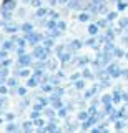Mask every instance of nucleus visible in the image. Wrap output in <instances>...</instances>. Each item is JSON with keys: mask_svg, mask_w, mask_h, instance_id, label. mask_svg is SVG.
<instances>
[{"mask_svg": "<svg viewBox=\"0 0 128 133\" xmlns=\"http://www.w3.org/2000/svg\"><path fill=\"white\" fill-rule=\"evenodd\" d=\"M47 52H48V48H42V47H37L35 48V57H38V58H45L47 57Z\"/></svg>", "mask_w": 128, "mask_h": 133, "instance_id": "1", "label": "nucleus"}, {"mask_svg": "<svg viewBox=\"0 0 128 133\" xmlns=\"http://www.w3.org/2000/svg\"><path fill=\"white\" fill-rule=\"evenodd\" d=\"M27 40L28 42H30V43H37V42H38L40 40V35H38V33H32V32H28L27 33Z\"/></svg>", "mask_w": 128, "mask_h": 133, "instance_id": "2", "label": "nucleus"}, {"mask_svg": "<svg viewBox=\"0 0 128 133\" xmlns=\"http://www.w3.org/2000/svg\"><path fill=\"white\" fill-rule=\"evenodd\" d=\"M108 72L111 73V77H113V78H118V77H120V73H122V72H120V70L117 68V65H111L110 68H108Z\"/></svg>", "mask_w": 128, "mask_h": 133, "instance_id": "3", "label": "nucleus"}, {"mask_svg": "<svg viewBox=\"0 0 128 133\" xmlns=\"http://www.w3.org/2000/svg\"><path fill=\"white\" fill-rule=\"evenodd\" d=\"M14 8H15L14 0H5V2H3V10H14Z\"/></svg>", "mask_w": 128, "mask_h": 133, "instance_id": "4", "label": "nucleus"}, {"mask_svg": "<svg viewBox=\"0 0 128 133\" xmlns=\"http://www.w3.org/2000/svg\"><path fill=\"white\" fill-rule=\"evenodd\" d=\"M27 63H30V57L22 55V57H20V60H18V65H27Z\"/></svg>", "mask_w": 128, "mask_h": 133, "instance_id": "5", "label": "nucleus"}, {"mask_svg": "<svg viewBox=\"0 0 128 133\" xmlns=\"http://www.w3.org/2000/svg\"><path fill=\"white\" fill-rule=\"evenodd\" d=\"M80 7H82L80 0H72V2H70V8H75L77 10V8H80Z\"/></svg>", "mask_w": 128, "mask_h": 133, "instance_id": "6", "label": "nucleus"}, {"mask_svg": "<svg viewBox=\"0 0 128 133\" xmlns=\"http://www.w3.org/2000/svg\"><path fill=\"white\" fill-rule=\"evenodd\" d=\"M88 32L92 33V35H95V33L98 32V23L97 25H90V27H88Z\"/></svg>", "mask_w": 128, "mask_h": 133, "instance_id": "7", "label": "nucleus"}, {"mask_svg": "<svg viewBox=\"0 0 128 133\" xmlns=\"http://www.w3.org/2000/svg\"><path fill=\"white\" fill-rule=\"evenodd\" d=\"M47 14H48L47 8H38V12H37V17H43V15H47Z\"/></svg>", "mask_w": 128, "mask_h": 133, "instance_id": "8", "label": "nucleus"}, {"mask_svg": "<svg viewBox=\"0 0 128 133\" xmlns=\"http://www.w3.org/2000/svg\"><path fill=\"white\" fill-rule=\"evenodd\" d=\"M2 17H3V18H5V20H10V17H12L10 10H3V12H2Z\"/></svg>", "mask_w": 128, "mask_h": 133, "instance_id": "9", "label": "nucleus"}, {"mask_svg": "<svg viewBox=\"0 0 128 133\" xmlns=\"http://www.w3.org/2000/svg\"><path fill=\"white\" fill-rule=\"evenodd\" d=\"M53 107H55V108H57V110H60V108H62V107H63V103H62V102H60V100H53Z\"/></svg>", "mask_w": 128, "mask_h": 133, "instance_id": "10", "label": "nucleus"}, {"mask_svg": "<svg viewBox=\"0 0 128 133\" xmlns=\"http://www.w3.org/2000/svg\"><path fill=\"white\" fill-rule=\"evenodd\" d=\"M82 47V43H80V42H78V40H75V42H72V48L73 50H78V48H80Z\"/></svg>", "mask_w": 128, "mask_h": 133, "instance_id": "11", "label": "nucleus"}, {"mask_svg": "<svg viewBox=\"0 0 128 133\" xmlns=\"http://www.w3.org/2000/svg\"><path fill=\"white\" fill-rule=\"evenodd\" d=\"M12 47H14L12 42H5V43H3V50H12Z\"/></svg>", "mask_w": 128, "mask_h": 133, "instance_id": "12", "label": "nucleus"}, {"mask_svg": "<svg viewBox=\"0 0 128 133\" xmlns=\"http://www.w3.org/2000/svg\"><path fill=\"white\" fill-rule=\"evenodd\" d=\"M22 28H23V32H27V33H28V32H32V23H25Z\"/></svg>", "mask_w": 128, "mask_h": 133, "instance_id": "13", "label": "nucleus"}, {"mask_svg": "<svg viewBox=\"0 0 128 133\" xmlns=\"http://www.w3.org/2000/svg\"><path fill=\"white\" fill-rule=\"evenodd\" d=\"M43 130H45V131H52V130H57V127H55V125L52 123V125H47V127H45Z\"/></svg>", "mask_w": 128, "mask_h": 133, "instance_id": "14", "label": "nucleus"}, {"mask_svg": "<svg viewBox=\"0 0 128 133\" xmlns=\"http://www.w3.org/2000/svg\"><path fill=\"white\" fill-rule=\"evenodd\" d=\"M37 85V78L35 77H32L30 80H28V87H35Z\"/></svg>", "mask_w": 128, "mask_h": 133, "instance_id": "15", "label": "nucleus"}, {"mask_svg": "<svg viewBox=\"0 0 128 133\" xmlns=\"http://www.w3.org/2000/svg\"><path fill=\"white\" fill-rule=\"evenodd\" d=\"M45 27H47V28H53V27H57V23L53 22V20H50V22H47V23H45Z\"/></svg>", "mask_w": 128, "mask_h": 133, "instance_id": "16", "label": "nucleus"}, {"mask_svg": "<svg viewBox=\"0 0 128 133\" xmlns=\"http://www.w3.org/2000/svg\"><path fill=\"white\" fill-rule=\"evenodd\" d=\"M78 118H80V120H86V118H88V113H86V111H82V113L78 115Z\"/></svg>", "mask_w": 128, "mask_h": 133, "instance_id": "17", "label": "nucleus"}, {"mask_svg": "<svg viewBox=\"0 0 128 133\" xmlns=\"http://www.w3.org/2000/svg\"><path fill=\"white\" fill-rule=\"evenodd\" d=\"M57 28H60V30H65V28H67V25H65L63 22H58V23H57Z\"/></svg>", "mask_w": 128, "mask_h": 133, "instance_id": "18", "label": "nucleus"}, {"mask_svg": "<svg viewBox=\"0 0 128 133\" xmlns=\"http://www.w3.org/2000/svg\"><path fill=\"white\" fill-rule=\"evenodd\" d=\"M88 18H90V17H88V14H82V15H80V20H82V22H86Z\"/></svg>", "mask_w": 128, "mask_h": 133, "instance_id": "19", "label": "nucleus"}, {"mask_svg": "<svg viewBox=\"0 0 128 133\" xmlns=\"http://www.w3.org/2000/svg\"><path fill=\"white\" fill-rule=\"evenodd\" d=\"M117 18V14H115V12H110L108 14V20H115Z\"/></svg>", "mask_w": 128, "mask_h": 133, "instance_id": "20", "label": "nucleus"}, {"mask_svg": "<svg viewBox=\"0 0 128 133\" xmlns=\"http://www.w3.org/2000/svg\"><path fill=\"white\" fill-rule=\"evenodd\" d=\"M115 55H117V57H123V52L120 48H115Z\"/></svg>", "mask_w": 128, "mask_h": 133, "instance_id": "21", "label": "nucleus"}, {"mask_svg": "<svg viewBox=\"0 0 128 133\" xmlns=\"http://www.w3.org/2000/svg\"><path fill=\"white\" fill-rule=\"evenodd\" d=\"M18 75H20V77H27V75H28V70H20Z\"/></svg>", "mask_w": 128, "mask_h": 133, "instance_id": "22", "label": "nucleus"}, {"mask_svg": "<svg viewBox=\"0 0 128 133\" xmlns=\"http://www.w3.org/2000/svg\"><path fill=\"white\" fill-rule=\"evenodd\" d=\"M110 102H111V97H108V95H106V97H103V103H106V105H108Z\"/></svg>", "mask_w": 128, "mask_h": 133, "instance_id": "23", "label": "nucleus"}, {"mask_svg": "<svg viewBox=\"0 0 128 133\" xmlns=\"http://www.w3.org/2000/svg\"><path fill=\"white\" fill-rule=\"evenodd\" d=\"M17 91H18V95H25V93H27V90L23 88V87H20V88H18Z\"/></svg>", "mask_w": 128, "mask_h": 133, "instance_id": "24", "label": "nucleus"}, {"mask_svg": "<svg viewBox=\"0 0 128 133\" xmlns=\"http://www.w3.org/2000/svg\"><path fill=\"white\" fill-rule=\"evenodd\" d=\"M23 128H25V130H30V128H32V123H30V122L23 123Z\"/></svg>", "mask_w": 128, "mask_h": 133, "instance_id": "25", "label": "nucleus"}, {"mask_svg": "<svg viewBox=\"0 0 128 133\" xmlns=\"http://www.w3.org/2000/svg\"><path fill=\"white\" fill-rule=\"evenodd\" d=\"M62 60H63V62H68L70 60V53H67V55H62Z\"/></svg>", "mask_w": 128, "mask_h": 133, "instance_id": "26", "label": "nucleus"}, {"mask_svg": "<svg viewBox=\"0 0 128 133\" xmlns=\"http://www.w3.org/2000/svg\"><path fill=\"white\" fill-rule=\"evenodd\" d=\"M40 103L45 107V105H48V100H47V98H40Z\"/></svg>", "mask_w": 128, "mask_h": 133, "instance_id": "27", "label": "nucleus"}, {"mask_svg": "<svg viewBox=\"0 0 128 133\" xmlns=\"http://www.w3.org/2000/svg\"><path fill=\"white\" fill-rule=\"evenodd\" d=\"M118 8H120V10H123V8H126V3L120 2V3H118Z\"/></svg>", "mask_w": 128, "mask_h": 133, "instance_id": "28", "label": "nucleus"}, {"mask_svg": "<svg viewBox=\"0 0 128 133\" xmlns=\"http://www.w3.org/2000/svg\"><path fill=\"white\" fill-rule=\"evenodd\" d=\"M10 65V60H9V58H7V60H3L2 62V66H9Z\"/></svg>", "mask_w": 128, "mask_h": 133, "instance_id": "29", "label": "nucleus"}, {"mask_svg": "<svg viewBox=\"0 0 128 133\" xmlns=\"http://www.w3.org/2000/svg\"><path fill=\"white\" fill-rule=\"evenodd\" d=\"M123 127H125V123H123V122H118V123H117V128H118V130H122Z\"/></svg>", "mask_w": 128, "mask_h": 133, "instance_id": "30", "label": "nucleus"}, {"mask_svg": "<svg viewBox=\"0 0 128 133\" xmlns=\"http://www.w3.org/2000/svg\"><path fill=\"white\" fill-rule=\"evenodd\" d=\"M32 5H35V7H40V0H32Z\"/></svg>", "mask_w": 128, "mask_h": 133, "instance_id": "31", "label": "nucleus"}, {"mask_svg": "<svg viewBox=\"0 0 128 133\" xmlns=\"http://www.w3.org/2000/svg\"><path fill=\"white\" fill-rule=\"evenodd\" d=\"M45 47L50 48V47H52V40H45Z\"/></svg>", "mask_w": 128, "mask_h": 133, "instance_id": "32", "label": "nucleus"}, {"mask_svg": "<svg viewBox=\"0 0 128 133\" xmlns=\"http://www.w3.org/2000/svg\"><path fill=\"white\" fill-rule=\"evenodd\" d=\"M17 53H18L20 57H22V55H25V50H23V48H18V50H17Z\"/></svg>", "mask_w": 128, "mask_h": 133, "instance_id": "33", "label": "nucleus"}, {"mask_svg": "<svg viewBox=\"0 0 128 133\" xmlns=\"http://www.w3.org/2000/svg\"><path fill=\"white\" fill-rule=\"evenodd\" d=\"M78 78H80V73H73L72 75V80H78Z\"/></svg>", "mask_w": 128, "mask_h": 133, "instance_id": "34", "label": "nucleus"}, {"mask_svg": "<svg viewBox=\"0 0 128 133\" xmlns=\"http://www.w3.org/2000/svg\"><path fill=\"white\" fill-rule=\"evenodd\" d=\"M98 27H106V22L105 20H100V22H98Z\"/></svg>", "mask_w": 128, "mask_h": 133, "instance_id": "35", "label": "nucleus"}, {"mask_svg": "<svg viewBox=\"0 0 128 133\" xmlns=\"http://www.w3.org/2000/svg\"><path fill=\"white\" fill-rule=\"evenodd\" d=\"M17 43L20 45V47H23V45H25V40H22V38H20V40H18V38H17Z\"/></svg>", "mask_w": 128, "mask_h": 133, "instance_id": "36", "label": "nucleus"}, {"mask_svg": "<svg viewBox=\"0 0 128 133\" xmlns=\"http://www.w3.org/2000/svg\"><path fill=\"white\" fill-rule=\"evenodd\" d=\"M83 77H86V78H90V77H92V73H90L88 70H85V72H83Z\"/></svg>", "mask_w": 128, "mask_h": 133, "instance_id": "37", "label": "nucleus"}, {"mask_svg": "<svg viewBox=\"0 0 128 133\" xmlns=\"http://www.w3.org/2000/svg\"><path fill=\"white\" fill-rule=\"evenodd\" d=\"M15 83H17V82H15V78H10V80H9V85H10V87H14Z\"/></svg>", "mask_w": 128, "mask_h": 133, "instance_id": "38", "label": "nucleus"}, {"mask_svg": "<svg viewBox=\"0 0 128 133\" xmlns=\"http://www.w3.org/2000/svg\"><path fill=\"white\" fill-rule=\"evenodd\" d=\"M42 107H43L42 103H38V105H35V107H33V110H42Z\"/></svg>", "mask_w": 128, "mask_h": 133, "instance_id": "39", "label": "nucleus"}, {"mask_svg": "<svg viewBox=\"0 0 128 133\" xmlns=\"http://www.w3.org/2000/svg\"><path fill=\"white\" fill-rule=\"evenodd\" d=\"M37 125H38V127H42V125H43V120H40V118H37V122H35Z\"/></svg>", "mask_w": 128, "mask_h": 133, "instance_id": "40", "label": "nucleus"}, {"mask_svg": "<svg viewBox=\"0 0 128 133\" xmlns=\"http://www.w3.org/2000/svg\"><path fill=\"white\" fill-rule=\"evenodd\" d=\"M113 100H115V102H120V95H118V91H117V93H115V97H113Z\"/></svg>", "mask_w": 128, "mask_h": 133, "instance_id": "41", "label": "nucleus"}, {"mask_svg": "<svg viewBox=\"0 0 128 133\" xmlns=\"http://www.w3.org/2000/svg\"><path fill=\"white\" fill-rule=\"evenodd\" d=\"M43 90H47V91H50V90H52V87H50V85H43Z\"/></svg>", "mask_w": 128, "mask_h": 133, "instance_id": "42", "label": "nucleus"}, {"mask_svg": "<svg viewBox=\"0 0 128 133\" xmlns=\"http://www.w3.org/2000/svg\"><path fill=\"white\" fill-rule=\"evenodd\" d=\"M45 113H47L48 116H50V118H52V116H53V111H52V110H47V111H45Z\"/></svg>", "mask_w": 128, "mask_h": 133, "instance_id": "43", "label": "nucleus"}, {"mask_svg": "<svg viewBox=\"0 0 128 133\" xmlns=\"http://www.w3.org/2000/svg\"><path fill=\"white\" fill-rule=\"evenodd\" d=\"M77 88H83V82H78L77 83Z\"/></svg>", "mask_w": 128, "mask_h": 133, "instance_id": "44", "label": "nucleus"}, {"mask_svg": "<svg viewBox=\"0 0 128 133\" xmlns=\"http://www.w3.org/2000/svg\"><path fill=\"white\" fill-rule=\"evenodd\" d=\"M15 128H17L15 125H9V128H7V130H10V131H12V130H15Z\"/></svg>", "mask_w": 128, "mask_h": 133, "instance_id": "45", "label": "nucleus"}, {"mask_svg": "<svg viewBox=\"0 0 128 133\" xmlns=\"http://www.w3.org/2000/svg\"><path fill=\"white\" fill-rule=\"evenodd\" d=\"M67 115V110H60V116H65Z\"/></svg>", "mask_w": 128, "mask_h": 133, "instance_id": "46", "label": "nucleus"}, {"mask_svg": "<svg viewBox=\"0 0 128 133\" xmlns=\"http://www.w3.org/2000/svg\"><path fill=\"white\" fill-rule=\"evenodd\" d=\"M5 91H7L5 87H0V93H5Z\"/></svg>", "mask_w": 128, "mask_h": 133, "instance_id": "47", "label": "nucleus"}, {"mask_svg": "<svg viewBox=\"0 0 128 133\" xmlns=\"http://www.w3.org/2000/svg\"><path fill=\"white\" fill-rule=\"evenodd\" d=\"M105 0H93V3H103Z\"/></svg>", "mask_w": 128, "mask_h": 133, "instance_id": "48", "label": "nucleus"}, {"mask_svg": "<svg viewBox=\"0 0 128 133\" xmlns=\"http://www.w3.org/2000/svg\"><path fill=\"white\" fill-rule=\"evenodd\" d=\"M123 100H125V102L128 103V95H123Z\"/></svg>", "mask_w": 128, "mask_h": 133, "instance_id": "49", "label": "nucleus"}, {"mask_svg": "<svg viewBox=\"0 0 128 133\" xmlns=\"http://www.w3.org/2000/svg\"><path fill=\"white\" fill-rule=\"evenodd\" d=\"M50 3H52V5H55V3H57V0H50Z\"/></svg>", "mask_w": 128, "mask_h": 133, "instance_id": "50", "label": "nucleus"}, {"mask_svg": "<svg viewBox=\"0 0 128 133\" xmlns=\"http://www.w3.org/2000/svg\"><path fill=\"white\" fill-rule=\"evenodd\" d=\"M58 3H67V0H58Z\"/></svg>", "mask_w": 128, "mask_h": 133, "instance_id": "51", "label": "nucleus"}, {"mask_svg": "<svg viewBox=\"0 0 128 133\" xmlns=\"http://www.w3.org/2000/svg\"><path fill=\"white\" fill-rule=\"evenodd\" d=\"M123 42H125V43H128V37H125V38H123Z\"/></svg>", "mask_w": 128, "mask_h": 133, "instance_id": "52", "label": "nucleus"}, {"mask_svg": "<svg viewBox=\"0 0 128 133\" xmlns=\"http://www.w3.org/2000/svg\"><path fill=\"white\" fill-rule=\"evenodd\" d=\"M2 105H3V100H2V98H0V107H2Z\"/></svg>", "mask_w": 128, "mask_h": 133, "instance_id": "53", "label": "nucleus"}, {"mask_svg": "<svg viewBox=\"0 0 128 133\" xmlns=\"http://www.w3.org/2000/svg\"><path fill=\"white\" fill-rule=\"evenodd\" d=\"M23 2H30V0H23Z\"/></svg>", "mask_w": 128, "mask_h": 133, "instance_id": "54", "label": "nucleus"}, {"mask_svg": "<svg viewBox=\"0 0 128 133\" xmlns=\"http://www.w3.org/2000/svg\"><path fill=\"white\" fill-rule=\"evenodd\" d=\"M0 122H2V120H0Z\"/></svg>", "mask_w": 128, "mask_h": 133, "instance_id": "55", "label": "nucleus"}, {"mask_svg": "<svg viewBox=\"0 0 128 133\" xmlns=\"http://www.w3.org/2000/svg\"><path fill=\"white\" fill-rule=\"evenodd\" d=\"M126 57H128V55H126Z\"/></svg>", "mask_w": 128, "mask_h": 133, "instance_id": "56", "label": "nucleus"}]
</instances>
